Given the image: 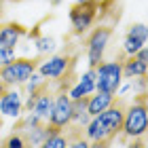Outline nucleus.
<instances>
[{"mask_svg":"<svg viewBox=\"0 0 148 148\" xmlns=\"http://www.w3.org/2000/svg\"><path fill=\"white\" fill-rule=\"evenodd\" d=\"M112 99H114V93H102V91H97L95 95H89V102H87V114H89V116L99 114L102 110H106L112 104Z\"/></svg>","mask_w":148,"mask_h":148,"instance_id":"nucleus-12","label":"nucleus"},{"mask_svg":"<svg viewBox=\"0 0 148 148\" xmlns=\"http://www.w3.org/2000/svg\"><path fill=\"white\" fill-rule=\"evenodd\" d=\"M125 53L121 51L119 57L114 62H99L95 66V91L102 93H116L121 78H123V72H121V64H123Z\"/></svg>","mask_w":148,"mask_h":148,"instance_id":"nucleus-3","label":"nucleus"},{"mask_svg":"<svg viewBox=\"0 0 148 148\" xmlns=\"http://www.w3.org/2000/svg\"><path fill=\"white\" fill-rule=\"evenodd\" d=\"M89 148H112V140H93L89 142Z\"/></svg>","mask_w":148,"mask_h":148,"instance_id":"nucleus-21","label":"nucleus"},{"mask_svg":"<svg viewBox=\"0 0 148 148\" xmlns=\"http://www.w3.org/2000/svg\"><path fill=\"white\" fill-rule=\"evenodd\" d=\"M28 34V28L21 23H4L0 25V47H17V42Z\"/></svg>","mask_w":148,"mask_h":148,"instance_id":"nucleus-9","label":"nucleus"},{"mask_svg":"<svg viewBox=\"0 0 148 148\" xmlns=\"http://www.w3.org/2000/svg\"><path fill=\"white\" fill-rule=\"evenodd\" d=\"M36 49H38L40 55L53 51V49H55V38H51V36H38L36 38Z\"/></svg>","mask_w":148,"mask_h":148,"instance_id":"nucleus-18","label":"nucleus"},{"mask_svg":"<svg viewBox=\"0 0 148 148\" xmlns=\"http://www.w3.org/2000/svg\"><path fill=\"white\" fill-rule=\"evenodd\" d=\"M53 95H55V93H53V87H51V89H47L42 95L36 99L34 108H32L30 112H34L38 119L47 121V119H49V114H51V108H53Z\"/></svg>","mask_w":148,"mask_h":148,"instance_id":"nucleus-14","label":"nucleus"},{"mask_svg":"<svg viewBox=\"0 0 148 148\" xmlns=\"http://www.w3.org/2000/svg\"><path fill=\"white\" fill-rule=\"evenodd\" d=\"M127 34H131V36H138V38H144V40H146V25H144V23H133Z\"/></svg>","mask_w":148,"mask_h":148,"instance_id":"nucleus-20","label":"nucleus"},{"mask_svg":"<svg viewBox=\"0 0 148 148\" xmlns=\"http://www.w3.org/2000/svg\"><path fill=\"white\" fill-rule=\"evenodd\" d=\"M76 59H78V53L64 51L62 55H55V57L47 59V62H40V66L36 70H40V76H42V78L55 80V78H59L66 70H68L70 64H76Z\"/></svg>","mask_w":148,"mask_h":148,"instance_id":"nucleus-7","label":"nucleus"},{"mask_svg":"<svg viewBox=\"0 0 148 148\" xmlns=\"http://www.w3.org/2000/svg\"><path fill=\"white\" fill-rule=\"evenodd\" d=\"M76 2H83V0H76Z\"/></svg>","mask_w":148,"mask_h":148,"instance_id":"nucleus-26","label":"nucleus"},{"mask_svg":"<svg viewBox=\"0 0 148 148\" xmlns=\"http://www.w3.org/2000/svg\"><path fill=\"white\" fill-rule=\"evenodd\" d=\"M138 85H140V89H142V91H146V76H140Z\"/></svg>","mask_w":148,"mask_h":148,"instance_id":"nucleus-23","label":"nucleus"},{"mask_svg":"<svg viewBox=\"0 0 148 148\" xmlns=\"http://www.w3.org/2000/svg\"><path fill=\"white\" fill-rule=\"evenodd\" d=\"M0 15H2V9H0Z\"/></svg>","mask_w":148,"mask_h":148,"instance_id":"nucleus-27","label":"nucleus"},{"mask_svg":"<svg viewBox=\"0 0 148 148\" xmlns=\"http://www.w3.org/2000/svg\"><path fill=\"white\" fill-rule=\"evenodd\" d=\"M38 146L40 148H68V140H66L64 131H59V133H55V136L45 138Z\"/></svg>","mask_w":148,"mask_h":148,"instance_id":"nucleus-17","label":"nucleus"},{"mask_svg":"<svg viewBox=\"0 0 148 148\" xmlns=\"http://www.w3.org/2000/svg\"><path fill=\"white\" fill-rule=\"evenodd\" d=\"M121 72H123V76H127V78H133V76H146L148 64L138 62L136 55H125V57H123V64H121Z\"/></svg>","mask_w":148,"mask_h":148,"instance_id":"nucleus-13","label":"nucleus"},{"mask_svg":"<svg viewBox=\"0 0 148 148\" xmlns=\"http://www.w3.org/2000/svg\"><path fill=\"white\" fill-rule=\"evenodd\" d=\"M110 38H112V28L110 25H97V28L87 36L85 45H87V55H89V68H95L104 59V51H106V47H108Z\"/></svg>","mask_w":148,"mask_h":148,"instance_id":"nucleus-6","label":"nucleus"},{"mask_svg":"<svg viewBox=\"0 0 148 148\" xmlns=\"http://www.w3.org/2000/svg\"><path fill=\"white\" fill-rule=\"evenodd\" d=\"M15 57V47H0V66L9 64Z\"/></svg>","mask_w":148,"mask_h":148,"instance_id":"nucleus-19","label":"nucleus"},{"mask_svg":"<svg viewBox=\"0 0 148 148\" xmlns=\"http://www.w3.org/2000/svg\"><path fill=\"white\" fill-rule=\"evenodd\" d=\"M21 99H19V93L17 91H6L2 97H0V112L6 114V116H19L21 114Z\"/></svg>","mask_w":148,"mask_h":148,"instance_id":"nucleus-11","label":"nucleus"},{"mask_svg":"<svg viewBox=\"0 0 148 148\" xmlns=\"http://www.w3.org/2000/svg\"><path fill=\"white\" fill-rule=\"evenodd\" d=\"M0 148H32L30 142L23 138V133L19 131H11L2 142H0Z\"/></svg>","mask_w":148,"mask_h":148,"instance_id":"nucleus-15","label":"nucleus"},{"mask_svg":"<svg viewBox=\"0 0 148 148\" xmlns=\"http://www.w3.org/2000/svg\"><path fill=\"white\" fill-rule=\"evenodd\" d=\"M97 11H99V0H83V2L74 4L70 9L72 34L83 36L85 32L97 21Z\"/></svg>","mask_w":148,"mask_h":148,"instance_id":"nucleus-5","label":"nucleus"},{"mask_svg":"<svg viewBox=\"0 0 148 148\" xmlns=\"http://www.w3.org/2000/svg\"><path fill=\"white\" fill-rule=\"evenodd\" d=\"M40 62H45L42 55L28 59V57H13L9 64L0 66V78L4 80L9 87L17 85V83H25L32 74L36 72V68L40 66Z\"/></svg>","mask_w":148,"mask_h":148,"instance_id":"nucleus-4","label":"nucleus"},{"mask_svg":"<svg viewBox=\"0 0 148 148\" xmlns=\"http://www.w3.org/2000/svg\"><path fill=\"white\" fill-rule=\"evenodd\" d=\"M142 47H146V40H144V38H138V36L127 34L125 45H123V53H125V55H136Z\"/></svg>","mask_w":148,"mask_h":148,"instance_id":"nucleus-16","label":"nucleus"},{"mask_svg":"<svg viewBox=\"0 0 148 148\" xmlns=\"http://www.w3.org/2000/svg\"><path fill=\"white\" fill-rule=\"evenodd\" d=\"M127 104L125 97H116L114 95L112 104L99 114H95L85 129V138L93 142V140H112L123 131V121H125V112H127Z\"/></svg>","mask_w":148,"mask_h":148,"instance_id":"nucleus-1","label":"nucleus"},{"mask_svg":"<svg viewBox=\"0 0 148 148\" xmlns=\"http://www.w3.org/2000/svg\"><path fill=\"white\" fill-rule=\"evenodd\" d=\"M70 119H72V99H70V95L68 93H55L53 95V108H51V114L47 119V123L64 129L70 123Z\"/></svg>","mask_w":148,"mask_h":148,"instance_id":"nucleus-8","label":"nucleus"},{"mask_svg":"<svg viewBox=\"0 0 148 148\" xmlns=\"http://www.w3.org/2000/svg\"><path fill=\"white\" fill-rule=\"evenodd\" d=\"M9 89H11V87H9V85H6V83H4V80H2V78H0V97H2V95H4V93H6V91H9Z\"/></svg>","mask_w":148,"mask_h":148,"instance_id":"nucleus-22","label":"nucleus"},{"mask_svg":"<svg viewBox=\"0 0 148 148\" xmlns=\"http://www.w3.org/2000/svg\"><path fill=\"white\" fill-rule=\"evenodd\" d=\"M0 127H2V116H0Z\"/></svg>","mask_w":148,"mask_h":148,"instance_id":"nucleus-25","label":"nucleus"},{"mask_svg":"<svg viewBox=\"0 0 148 148\" xmlns=\"http://www.w3.org/2000/svg\"><path fill=\"white\" fill-rule=\"evenodd\" d=\"M91 91H95V68L87 70L83 74V78H80V83L74 85L72 89L68 91V95H70V99H76L80 95H89Z\"/></svg>","mask_w":148,"mask_h":148,"instance_id":"nucleus-10","label":"nucleus"},{"mask_svg":"<svg viewBox=\"0 0 148 148\" xmlns=\"http://www.w3.org/2000/svg\"><path fill=\"white\" fill-rule=\"evenodd\" d=\"M59 2H62V0H51V4H59Z\"/></svg>","mask_w":148,"mask_h":148,"instance_id":"nucleus-24","label":"nucleus"},{"mask_svg":"<svg viewBox=\"0 0 148 148\" xmlns=\"http://www.w3.org/2000/svg\"><path fill=\"white\" fill-rule=\"evenodd\" d=\"M148 127V104H146V91H140V95L133 97V104L127 106L125 121H123V131L119 133L121 140L127 142L131 138L144 136Z\"/></svg>","mask_w":148,"mask_h":148,"instance_id":"nucleus-2","label":"nucleus"}]
</instances>
